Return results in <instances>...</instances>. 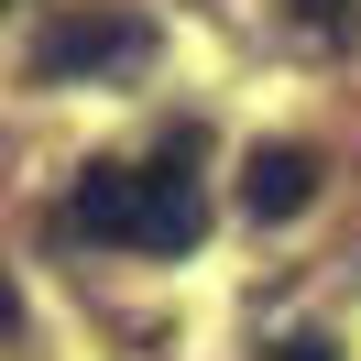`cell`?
<instances>
[{"label": "cell", "instance_id": "1", "mask_svg": "<svg viewBox=\"0 0 361 361\" xmlns=\"http://www.w3.org/2000/svg\"><path fill=\"white\" fill-rule=\"evenodd\" d=\"M66 230L121 241V252H197L208 197H197V176H186V142L154 154V164H88L77 197H66Z\"/></svg>", "mask_w": 361, "mask_h": 361}, {"label": "cell", "instance_id": "2", "mask_svg": "<svg viewBox=\"0 0 361 361\" xmlns=\"http://www.w3.org/2000/svg\"><path fill=\"white\" fill-rule=\"evenodd\" d=\"M142 44H154V33L121 23V11H77V23L44 33V55H33V66H44V77H88V66H132Z\"/></svg>", "mask_w": 361, "mask_h": 361}, {"label": "cell", "instance_id": "3", "mask_svg": "<svg viewBox=\"0 0 361 361\" xmlns=\"http://www.w3.org/2000/svg\"><path fill=\"white\" fill-rule=\"evenodd\" d=\"M307 197H317V154L307 142H263V154L241 164V208L252 219H295Z\"/></svg>", "mask_w": 361, "mask_h": 361}, {"label": "cell", "instance_id": "4", "mask_svg": "<svg viewBox=\"0 0 361 361\" xmlns=\"http://www.w3.org/2000/svg\"><path fill=\"white\" fill-rule=\"evenodd\" d=\"M295 23H307L317 44H350V33H361V0H295Z\"/></svg>", "mask_w": 361, "mask_h": 361}, {"label": "cell", "instance_id": "5", "mask_svg": "<svg viewBox=\"0 0 361 361\" xmlns=\"http://www.w3.org/2000/svg\"><path fill=\"white\" fill-rule=\"evenodd\" d=\"M274 361H339L329 339H274Z\"/></svg>", "mask_w": 361, "mask_h": 361}, {"label": "cell", "instance_id": "6", "mask_svg": "<svg viewBox=\"0 0 361 361\" xmlns=\"http://www.w3.org/2000/svg\"><path fill=\"white\" fill-rule=\"evenodd\" d=\"M0 329H11V285H0Z\"/></svg>", "mask_w": 361, "mask_h": 361}]
</instances>
